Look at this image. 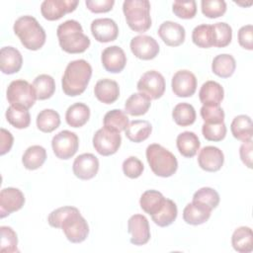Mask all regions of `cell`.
Segmentation results:
<instances>
[{"label":"cell","instance_id":"19","mask_svg":"<svg viewBox=\"0 0 253 253\" xmlns=\"http://www.w3.org/2000/svg\"><path fill=\"white\" fill-rule=\"evenodd\" d=\"M224 162V155L222 151L215 146L203 147L198 155L199 166L208 172L218 171Z\"/></svg>","mask_w":253,"mask_h":253},{"label":"cell","instance_id":"22","mask_svg":"<svg viewBox=\"0 0 253 253\" xmlns=\"http://www.w3.org/2000/svg\"><path fill=\"white\" fill-rule=\"evenodd\" d=\"M23 64L21 52L13 46H4L0 50V69L4 74L17 73Z\"/></svg>","mask_w":253,"mask_h":253},{"label":"cell","instance_id":"28","mask_svg":"<svg viewBox=\"0 0 253 253\" xmlns=\"http://www.w3.org/2000/svg\"><path fill=\"white\" fill-rule=\"evenodd\" d=\"M90 118V109L83 103H75L68 107L65 113V121L72 127L83 126Z\"/></svg>","mask_w":253,"mask_h":253},{"label":"cell","instance_id":"38","mask_svg":"<svg viewBox=\"0 0 253 253\" xmlns=\"http://www.w3.org/2000/svg\"><path fill=\"white\" fill-rule=\"evenodd\" d=\"M33 87L39 100H46L54 94L55 82L50 75L41 74L34 79Z\"/></svg>","mask_w":253,"mask_h":253},{"label":"cell","instance_id":"50","mask_svg":"<svg viewBox=\"0 0 253 253\" xmlns=\"http://www.w3.org/2000/svg\"><path fill=\"white\" fill-rule=\"evenodd\" d=\"M86 7L93 13H106L113 9L114 0H87Z\"/></svg>","mask_w":253,"mask_h":253},{"label":"cell","instance_id":"23","mask_svg":"<svg viewBox=\"0 0 253 253\" xmlns=\"http://www.w3.org/2000/svg\"><path fill=\"white\" fill-rule=\"evenodd\" d=\"M224 97L222 86L215 81H206L200 91L199 98L204 106H219Z\"/></svg>","mask_w":253,"mask_h":253},{"label":"cell","instance_id":"24","mask_svg":"<svg viewBox=\"0 0 253 253\" xmlns=\"http://www.w3.org/2000/svg\"><path fill=\"white\" fill-rule=\"evenodd\" d=\"M96 98L104 104H113L120 96L119 84L109 78L99 80L94 87Z\"/></svg>","mask_w":253,"mask_h":253},{"label":"cell","instance_id":"42","mask_svg":"<svg viewBox=\"0 0 253 253\" xmlns=\"http://www.w3.org/2000/svg\"><path fill=\"white\" fill-rule=\"evenodd\" d=\"M1 243H0V251L7 253L18 252V238L17 233L10 226H1Z\"/></svg>","mask_w":253,"mask_h":253},{"label":"cell","instance_id":"29","mask_svg":"<svg viewBox=\"0 0 253 253\" xmlns=\"http://www.w3.org/2000/svg\"><path fill=\"white\" fill-rule=\"evenodd\" d=\"M151 105V100L143 93H133L127 98L125 104V112L130 116H142L147 113Z\"/></svg>","mask_w":253,"mask_h":253},{"label":"cell","instance_id":"10","mask_svg":"<svg viewBox=\"0 0 253 253\" xmlns=\"http://www.w3.org/2000/svg\"><path fill=\"white\" fill-rule=\"evenodd\" d=\"M165 86V79L163 75L158 71L149 70L142 74L137 82L136 88L150 100H157L164 94Z\"/></svg>","mask_w":253,"mask_h":253},{"label":"cell","instance_id":"30","mask_svg":"<svg viewBox=\"0 0 253 253\" xmlns=\"http://www.w3.org/2000/svg\"><path fill=\"white\" fill-rule=\"evenodd\" d=\"M152 131V126L148 121L135 120L131 121L126 128V136L132 142H141L148 138Z\"/></svg>","mask_w":253,"mask_h":253},{"label":"cell","instance_id":"2","mask_svg":"<svg viewBox=\"0 0 253 253\" xmlns=\"http://www.w3.org/2000/svg\"><path fill=\"white\" fill-rule=\"evenodd\" d=\"M92 67L85 59H76L70 61L63 73L61 79L62 90L65 95L75 97L82 94L91 79Z\"/></svg>","mask_w":253,"mask_h":253},{"label":"cell","instance_id":"9","mask_svg":"<svg viewBox=\"0 0 253 253\" xmlns=\"http://www.w3.org/2000/svg\"><path fill=\"white\" fill-rule=\"evenodd\" d=\"M79 139L76 133L70 130H61L51 140V147L55 156L59 159H69L78 150Z\"/></svg>","mask_w":253,"mask_h":253},{"label":"cell","instance_id":"12","mask_svg":"<svg viewBox=\"0 0 253 253\" xmlns=\"http://www.w3.org/2000/svg\"><path fill=\"white\" fill-rule=\"evenodd\" d=\"M129 46L134 56L142 60L153 59L159 52L158 42L150 36L140 35L132 38Z\"/></svg>","mask_w":253,"mask_h":253},{"label":"cell","instance_id":"37","mask_svg":"<svg viewBox=\"0 0 253 253\" xmlns=\"http://www.w3.org/2000/svg\"><path fill=\"white\" fill-rule=\"evenodd\" d=\"M5 116L8 123L16 128L22 129L30 126L31 116L29 111L25 108L10 105L6 111Z\"/></svg>","mask_w":253,"mask_h":253},{"label":"cell","instance_id":"15","mask_svg":"<svg viewBox=\"0 0 253 253\" xmlns=\"http://www.w3.org/2000/svg\"><path fill=\"white\" fill-rule=\"evenodd\" d=\"M127 232L131 235L130 243L144 245L150 239V229L147 218L142 214H133L127 220Z\"/></svg>","mask_w":253,"mask_h":253},{"label":"cell","instance_id":"17","mask_svg":"<svg viewBox=\"0 0 253 253\" xmlns=\"http://www.w3.org/2000/svg\"><path fill=\"white\" fill-rule=\"evenodd\" d=\"M91 33L99 42H109L117 40L119 28L114 20L110 18H100L92 21Z\"/></svg>","mask_w":253,"mask_h":253},{"label":"cell","instance_id":"40","mask_svg":"<svg viewBox=\"0 0 253 253\" xmlns=\"http://www.w3.org/2000/svg\"><path fill=\"white\" fill-rule=\"evenodd\" d=\"M129 122L125 111L114 109L104 116V126L119 132L126 130Z\"/></svg>","mask_w":253,"mask_h":253},{"label":"cell","instance_id":"43","mask_svg":"<svg viewBox=\"0 0 253 253\" xmlns=\"http://www.w3.org/2000/svg\"><path fill=\"white\" fill-rule=\"evenodd\" d=\"M202 13L211 19L218 18L226 12V3L223 0H203Z\"/></svg>","mask_w":253,"mask_h":253},{"label":"cell","instance_id":"25","mask_svg":"<svg viewBox=\"0 0 253 253\" xmlns=\"http://www.w3.org/2000/svg\"><path fill=\"white\" fill-rule=\"evenodd\" d=\"M177 148L180 154L184 157H194L200 149L201 142L198 135L193 131H183L176 139Z\"/></svg>","mask_w":253,"mask_h":253},{"label":"cell","instance_id":"48","mask_svg":"<svg viewBox=\"0 0 253 253\" xmlns=\"http://www.w3.org/2000/svg\"><path fill=\"white\" fill-rule=\"evenodd\" d=\"M143 169L142 162L135 156H129L123 162L124 174L130 179L138 178L142 174Z\"/></svg>","mask_w":253,"mask_h":253},{"label":"cell","instance_id":"39","mask_svg":"<svg viewBox=\"0 0 253 253\" xmlns=\"http://www.w3.org/2000/svg\"><path fill=\"white\" fill-rule=\"evenodd\" d=\"M172 118L178 126H188L195 123L196 111L191 104L179 103L173 109Z\"/></svg>","mask_w":253,"mask_h":253},{"label":"cell","instance_id":"18","mask_svg":"<svg viewBox=\"0 0 253 253\" xmlns=\"http://www.w3.org/2000/svg\"><path fill=\"white\" fill-rule=\"evenodd\" d=\"M101 61L104 68L111 73H120L126 66V56L124 49L118 45L106 47L102 51Z\"/></svg>","mask_w":253,"mask_h":253},{"label":"cell","instance_id":"3","mask_svg":"<svg viewBox=\"0 0 253 253\" xmlns=\"http://www.w3.org/2000/svg\"><path fill=\"white\" fill-rule=\"evenodd\" d=\"M56 35L60 47L68 53L84 52L90 45V39L83 33L79 22L75 20H67L60 24Z\"/></svg>","mask_w":253,"mask_h":253},{"label":"cell","instance_id":"36","mask_svg":"<svg viewBox=\"0 0 253 253\" xmlns=\"http://www.w3.org/2000/svg\"><path fill=\"white\" fill-rule=\"evenodd\" d=\"M60 125L59 114L52 109H44L37 116V126L42 132H51Z\"/></svg>","mask_w":253,"mask_h":253},{"label":"cell","instance_id":"32","mask_svg":"<svg viewBox=\"0 0 253 253\" xmlns=\"http://www.w3.org/2000/svg\"><path fill=\"white\" fill-rule=\"evenodd\" d=\"M46 159V150L41 145H32L26 149L22 163L28 170H36L42 166Z\"/></svg>","mask_w":253,"mask_h":253},{"label":"cell","instance_id":"7","mask_svg":"<svg viewBox=\"0 0 253 253\" xmlns=\"http://www.w3.org/2000/svg\"><path fill=\"white\" fill-rule=\"evenodd\" d=\"M6 95L10 105L25 108L27 110L33 107L38 99L33 85L23 79L12 81L7 88Z\"/></svg>","mask_w":253,"mask_h":253},{"label":"cell","instance_id":"26","mask_svg":"<svg viewBox=\"0 0 253 253\" xmlns=\"http://www.w3.org/2000/svg\"><path fill=\"white\" fill-rule=\"evenodd\" d=\"M232 135L241 141H248L252 139L253 135V125L252 120L249 116L239 115L236 116L230 126Z\"/></svg>","mask_w":253,"mask_h":253},{"label":"cell","instance_id":"27","mask_svg":"<svg viewBox=\"0 0 253 253\" xmlns=\"http://www.w3.org/2000/svg\"><path fill=\"white\" fill-rule=\"evenodd\" d=\"M231 244L239 253H249L253 250L252 229L248 226H240L234 230L231 236Z\"/></svg>","mask_w":253,"mask_h":253},{"label":"cell","instance_id":"44","mask_svg":"<svg viewBox=\"0 0 253 253\" xmlns=\"http://www.w3.org/2000/svg\"><path fill=\"white\" fill-rule=\"evenodd\" d=\"M193 201L203 203L213 210L219 204V195L214 189L210 187H204L195 192L193 196Z\"/></svg>","mask_w":253,"mask_h":253},{"label":"cell","instance_id":"41","mask_svg":"<svg viewBox=\"0 0 253 253\" xmlns=\"http://www.w3.org/2000/svg\"><path fill=\"white\" fill-rule=\"evenodd\" d=\"M212 30L214 38V46L225 47L230 43L232 39V29L228 24L224 22L215 23L212 25Z\"/></svg>","mask_w":253,"mask_h":253},{"label":"cell","instance_id":"4","mask_svg":"<svg viewBox=\"0 0 253 253\" xmlns=\"http://www.w3.org/2000/svg\"><path fill=\"white\" fill-rule=\"evenodd\" d=\"M13 30L27 49L38 50L45 42L46 35L43 28L32 16L27 15L18 18L14 23Z\"/></svg>","mask_w":253,"mask_h":253},{"label":"cell","instance_id":"47","mask_svg":"<svg viewBox=\"0 0 253 253\" xmlns=\"http://www.w3.org/2000/svg\"><path fill=\"white\" fill-rule=\"evenodd\" d=\"M201 117L206 124H219L224 121V112L219 106H204L201 108Z\"/></svg>","mask_w":253,"mask_h":253},{"label":"cell","instance_id":"1","mask_svg":"<svg viewBox=\"0 0 253 253\" xmlns=\"http://www.w3.org/2000/svg\"><path fill=\"white\" fill-rule=\"evenodd\" d=\"M47 221L51 227L61 228L72 243L83 242L89 234V225L75 207H61L52 211Z\"/></svg>","mask_w":253,"mask_h":253},{"label":"cell","instance_id":"6","mask_svg":"<svg viewBox=\"0 0 253 253\" xmlns=\"http://www.w3.org/2000/svg\"><path fill=\"white\" fill-rule=\"evenodd\" d=\"M123 11L128 27L136 33H144L151 27L150 3L147 0H126Z\"/></svg>","mask_w":253,"mask_h":253},{"label":"cell","instance_id":"11","mask_svg":"<svg viewBox=\"0 0 253 253\" xmlns=\"http://www.w3.org/2000/svg\"><path fill=\"white\" fill-rule=\"evenodd\" d=\"M77 5V0H44L41 5V13L44 19L56 21L65 14L73 12Z\"/></svg>","mask_w":253,"mask_h":253},{"label":"cell","instance_id":"34","mask_svg":"<svg viewBox=\"0 0 253 253\" xmlns=\"http://www.w3.org/2000/svg\"><path fill=\"white\" fill-rule=\"evenodd\" d=\"M177 214H178V210H177L176 204L172 200L166 199L160 211L155 214L151 215V219L158 226L165 227L172 224L175 221Z\"/></svg>","mask_w":253,"mask_h":253},{"label":"cell","instance_id":"52","mask_svg":"<svg viewBox=\"0 0 253 253\" xmlns=\"http://www.w3.org/2000/svg\"><path fill=\"white\" fill-rule=\"evenodd\" d=\"M0 139H1V143H0V154L4 155L7 152H9L12 148L13 145V135L11 134L10 131L6 130L5 128H1L0 129Z\"/></svg>","mask_w":253,"mask_h":253},{"label":"cell","instance_id":"46","mask_svg":"<svg viewBox=\"0 0 253 253\" xmlns=\"http://www.w3.org/2000/svg\"><path fill=\"white\" fill-rule=\"evenodd\" d=\"M173 13L181 19H192L197 13L196 1H175L173 3Z\"/></svg>","mask_w":253,"mask_h":253},{"label":"cell","instance_id":"20","mask_svg":"<svg viewBox=\"0 0 253 253\" xmlns=\"http://www.w3.org/2000/svg\"><path fill=\"white\" fill-rule=\"evenodd\" d=\"M158 35L160 39L169 46H178L185 41L186 32L183 26L176 22H163L159 29Z\"/></svg>","mask_w":253,"mask_h":253},{"label":"cell","instance_id":"49","mask_svg":"<svg viewBox=\"0 0 253 253\" xmlns=\"http://www.w3.org/2000/svg\"><path fill=\"white\" fill-rule=\"evenodd\" d=\"M238 42L239 44L248 50L253 49V26L246 25L238 31Z\"/></svg>","mask_w":253,"mask_h":253},{"label":"cell","instance_id":"51","mask_svg":"<svg viewBox=\"0 0 253 253\" xmlns=\"http://www.w3.org/2000/svg\"><path fill=\"white\" fill-rule=\"evenodd\" d=\"M252 151H253V144L252 139L248 141H244L240 148H239V155L242 162L248 167L252 168Z\"/></svg>","mask_w":253,"mask_h":253},{"label":"cell","instance_id":"5","mask_svg":"<svg viewBox=\"0 0 253 253\" xmlns=\"http://www.w3.org/2000/svg\"><path fill=\"white\" fill-rule=\"evenodd\" d=\"M146 159L152 172L159 177H170L177 171L178 161L175 155L158 143H152L146 148Z\"/></svg>","mask_w":253,"mask_h":253},{"label":"cell","instance_id":"16","mask_svg":"<svg viewBox=\"0 0 253 253\" xmlns=\"http://www.w3.org/2000/svg\"><path fill=\"white\" fill-rule=\"evenodd\" d=\"M72 170L77 178L81 180H90L98 173L99 160L92 153L80 154L75 158Z\"/></svg>","mask_w":253,"mask_h":253},{"label":"cell","instance_id":"35","mask_svg":"<svg viewBox=\"0 0 253 253\" xmlns=\"http://www.w3.org/2000/svg\"><path fill=\"white\" fill-rule=\"evenodd\" d=\"M193 42L202 48L214 46V38L212 25L202 24L194 28L192 32Z\"/></svg>","mask_w":253,"mask_h":253},{"label":"cell","instance_id":"33","mask_svg":"<svg viewBox=\"0 0 253 253\" xmlns=\"http://www.w3.org/2000/svg\"><path fill=\"white\" fill-rule=\"evenodd\" d=\"M235 67L236 62L234 57L227 53L216 55L211 63L212 72L221 78L230 77L234 73Z\"/></svg>","mask_w":253,"mask_h":253},{"label":"cell","instance_id":"8","mask_svg":"<svg viewBox=\"0 0 253 253\" xmlns=\"http://www.w3.org/2000/svg\"><path fill=\"white\" fill-rule=\"evenodd\" d=\"M121 142L122 137L120 132L105 126L98 129L93 136V146L103 156L115 154L119 150Z\"/></svg>","mask_w":253,"mask_h":253},{"label":"cell","instance_id":"31","mask_svg":"<svg viewBox=\"0 0 253 253\" xmlns=\"http://www.w3.org/2000/svg\"><path fill=\"white\" fill-rule=\"evenodd\" d=\"M166 198L156 191V190H147L145 191L139 200L140 208L149 215H153L160 211L163 207Z\"/></svg>","mask_w":253,"mask_h":253},{"label":"cell","instance_id":"45","mask_svg":"<svg viewBox=\"0 0 253 253\" xmlns=\"http://www.w3.org/2000/svg\"><path fill=\"white\" fill-rule=\"evenodd\" d=\"M204 137L210 141H220L225 137L226 126L224 123L219 124H206L202 126Z\"/></svg>","mask_w":253,"mask_h":253},{"label":"cell","instance_id":"21","mask_svg":"<svg viewBox=\"0 0 253 253\" xmlns=\"http://www.w3.org/2000/svg\"><path fill=\"white\" fill-rule=\"evenodd\" d=\"M212 209L209 206L193 201L188 204L183 211V219L188 224L199 225L205 223L211 216Z\"/></svg>","mask_w":253,"mask_h":253},{"label":"cell","instance_id":"13","mask_svg":"<svg viewBox=\"0 0 253 253\" xmlns=\"http://www.w3.org/2000/svg\"><path fill=\"white\" fill-rule=\"evenodd\" d=\"M25 204L24 194L17 188L8 187L0 192V217L4 218L10 213L19 211Z\"/></svg>","mask_w":253,"mask_h":253},{"label":"cell","instance_id":"14","mask_svg":"<svg viewBox=\"0 0 253 253\" xmlns=\"http://www.w3.org/2000/svg\"><path fill=\"white\" fill-rule=\"evenodd\" d=\"M172 91L178 97H191L197 89V78L189 70H179L172 77Z\"/></svg>","mask_w":253,"mask_h":253}]
</instances>
